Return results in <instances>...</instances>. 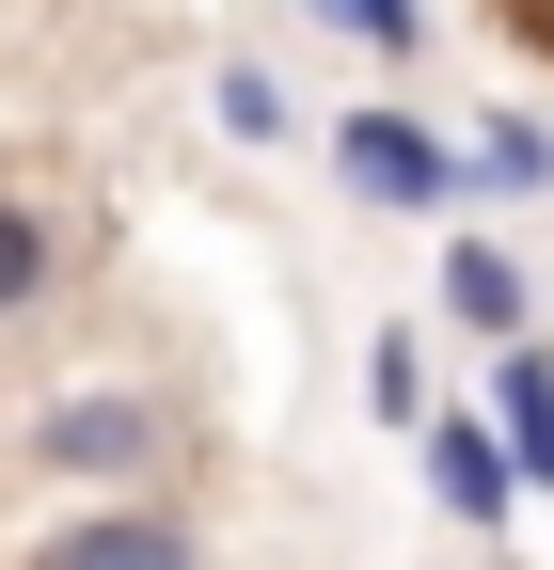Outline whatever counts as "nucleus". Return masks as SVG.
<instances>
[{"label": "nucleus", "mask_w": 554, "mask_h": 570, "mask_svg": "<svg viewBox=\"0 0 554 570\" xmlns=\"http://www.w3.org/2000/svg\"><path fill=\"white\" fill-rule=\"evenodd\" d=\"M492 444H507L523 491H554V348H538V333L492 348Z\"/></svg>", "instance_id": "obj_6"}, {"label": "nucleus", "mask_w": 554, "mask_h": 570, "mask_svg": "<svg viewBox=\"0 0 554 570\" xmlns=\"http://www.w3.org/2000/svg\"><path fill=\"white\" fill-rule=\"evenodd\" d=\"M48 302H63V223H48L32 190H0V333L48 317Z\"/></svg>", "instance_id": "obj_7"}, {"label": "nucleus", "mask_w": 554, "mask_h": 570, "mask_svg": "<svg viewBox=\"0 0 554 570\" xmlns=\"http://www.w3.org/2000/svg\"><path fill=\"white\" fill-rule=\"evenodd\" d=\"M428 302L475 333V348H507L523 317H538V269L507 254V238H444V269H428Z\"/></svg>", "instance_id": "obj_5"}, {"label": "nucleus", "mask_w": 554, "mask_h": 570, "mask_svg": "<svg viewBox=\"0 0 554 570\" xmlns=\"http://www.w3.org/2000/svg\"><path fill=\"white\" fill-rule=\"evenodd\" d=\"M17 570H206V523L175 508V491H80Z\"/></svg>", "instance_id": "obj_3"}, {"label": "nucleus", "mask_w": 554, "mask_h": 570, "mask_svg": "<svg viewBox=\"0 0 554 570\" xmlns=\"http://www.w3.org/2000/svg\"><path fill=\"white\" fill-rule=\"evenodd\" d=\"M317 32H349L365 63H412L428 48V0H317Z\"/></svg>", "instance_id": "obj_9"}, {"label": "nucleus", "mask_w": 554, "mask_h": 570, "mask_svg": "<svg viewBox=\"0 0 554 570\" xmlns=\"http://www.w3.org/2000/svg\"><path fill=\"white\" fill-rule=\"evenodd\" d=\"M206 111H222V142H286V80H269V63H222Z\"/></svg>", "instance_id": "obj_10"}, {"label": "nucleus", "mask_w": 554, "mask_h": 570, "mask_svg": "<svg viewBox=\"0 0 554 570\" xmlns=\"http://www.w3.org/2000/svg\"><path fill=\"white\" fill-rule=\"evenodd\" d=\"M175 444H190V412H175L159 381H63V396L17 412V460H32L48 491H159Z\"/></svg>", "instance_id": "obj_1"}, {"label": "nucleus", "mask_w": 554, "mask_h": 570, "mask_svg": "<svg viewBox=\"0 0 554 570\" xmlns=\"http://www.w3.org/2000/svg\"><path fill=\"white\" fill-rule=\"evenodd\" d=\"M459 190H492V206H538V190H554V127H538V111H492V127L459 142Z\"/></svg>", "instance_id": "obj_8"}, {"label": "nucleus", "mask_w": 554, "mask_h": 570, "mask_svg": "<svg viewBox=\"0 0 554 570\" xmlns=\"http://www.w3.org/2000/svg\"><path fill=\"white\" fill-rule=\"evenodd\" d=\"M333 190L380 206V223H444V206H459V142L428 111H349V127H333Z\"/></svg>", "instance_id": "obj_2"}, {"label": "nucleus", "mask_w": 554, "mask_h": 570, "mask_svg": "<svg viewBox=\"0 0 554 570\" xmlns=\"http://www.w3.org/2000/svg\"><path fill=\"white\" fill-rule=\"evenodd\" d=\"M507 17H523V32H538V48H554V0H507Z\"/></svg>", "instance_id": "obj_12"}, {"label": "nucleus", "mask_w": 554, "mask_h": 570, "mask_svg": "<svg viewBox=\"0 0 554 570\" xmlns=\"http://www.w3.org/2000/svg\"><path fill=\"white\" fill-rule=\"evenodd\" d=\"M365 396H380V428H428V348L380 333V348H365Z\"/></svg>", "instance_id": "obj_11"}, {"label": "nucleus", "mask_w": 554, "mask_h": 570, "mask_svg": "<svg viewBox=\"0 0 554 570\" xmlns=\"http://www.w3.org/2000/svg\"><path fill=\"white\" fill-rule=\"evenodd\" d=\"M412 444H428L444 523H475V539H507V523H523V475H507V444H492V412H428Z\"/></svg>", "instance_id": "obj_4"}]
</instances>
